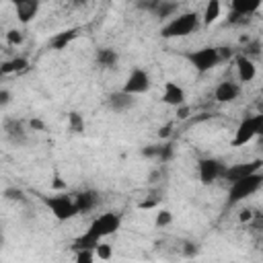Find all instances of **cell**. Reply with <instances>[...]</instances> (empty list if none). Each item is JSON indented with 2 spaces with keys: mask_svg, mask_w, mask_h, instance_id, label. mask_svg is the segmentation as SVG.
<instances>
[{
  "mask_svg": "<svg viewBox=\"0 0 263 263\" xmlns=\"http://www.w3.org/2000/svg\"><path fill=\"white\" fill-rule=\"evenodd\" d=\"M259 6H261V0H230L234 18H249L259 10Z\"/></svg>",
  "mask_w": 263,
  "mask_h": 263,
  "instance_id": "16",
  "label": "cell"
},
{
  "mask_svg": "<svg viewBox=\"0 0 263 263\" xmlns=\"http://www.w3.org/2000/svg\"><path fill=\"white\" fill-rule=\"evenodd\" d=\"M168 134H171V125H166V127H160V129H158V138H168Z\"/></svg>",
  "mask_w": 263,
  "mask_h": 263,
  "instance_id": "41",
  "label": "cell"
},
{
  "mask_svg": "<svg viewBox=\"0 0 263 263\" xmlns=\"http://www.w3.org/2000/svg\"><path fill=\"white\" fill-rule=\"evenodd\" d=\"M43 203L49 208V212L53 214V218L60 220V222H68V220H72L78 214L76 203H74V195H68V193L43 197Z\"/></svg>",
  "mask_w": 263,
  "mask_h": 263,
  "instance_id": "5",
  "label": "cell"
},
{
  "mask_svg": "<svg viewBox=\"0 0 263 263\" xmlns=\"http://www.w3.org/2000/svg\"><path fill=\"white\" fill-rule=\"evenodd\" d=\"M158 203V197L156 199H144V201H140V210H150V208H154Z\"/></svg>",
  "mask_w": 263,
  "mask_h": 263,
  "instance_id": "39",
  "label": "cell"
},
{
  "mask_svg": "<svg viewBox=\"0 0 263 263\" xmlns=\"http://www.w3.org/2000/svg\"><path fill=\"white\" fill-rule=\"evenodd\" d=\"M173 154H175V148H173V144H160L158 146V154H156V160H160V162H168L171 158H173Z\"/></svg>",
  "mask_w": 263,
  "mask_h": 263,
  "instance_id": "26",
  "label": "cell"
},
{
  "mask_svg": "<svg viewBox=\"0 0 263 263\" xmlns=\"http://www.w3.org/2000/svg\"><path fill=\"white\" fill-rule=\"evenodd\" d=\"M10 101H12L10 90H8V88H0V109L8 107V105H10Z\"/></svg>",
  "mask_w": 263,
  "mask_h": 263,
  "instance_id": "34",
  "label": "cell"
},
{
  "mask_svg": "<svg viewBox=\"0 0 263 263\" xmlns=\"http://www.w3.org/2000/svg\"><path fill=\"white\" fill-rule=\"evenodd\" d=\"M220 12H222V0H208V4L203 8V16H201L203 25L205 27L214 25L220 18Z\"/></svg>",
  "mask_w": 263,
  "mask_h": 263,
  "instance_id": "20",
  "label": "cell"
},
{
  "mask_svg": "<svg viewBox=\"0 0 263 263\" xmlns=\"http://www.w3.org/2000/svg\"><path fill=\"white\" fill-rule=\"evenodd\" d=\"M29 66V60L27 58H12V60H6L0 64V74H14V72H23L27 70Z\"/></svg>",
  "mask_w": 263,
  "mask_h": 263,
  "instance_id": "23",
  "label": "cell"
},
{
  "mask_svg": "<svg viewBox=\"0 0 263 263\" xmlns=\"http://www.w3.org/2000/svg\"><path fill=\"white\" fill-rule=\"evenodd\" d=\"M74 203H76L78 214L92 212V210L99 205V193H97L95 189H84V191H78V193L74 195Z\"/></svg>",
  "mask_w": 263,
  "mask_h": 263,
  "instance_id": "15",
  "label": "cell"
},
{
  "mask_svg": "<svg viewBox=\"0 0 263 263\" xmlns=\"http://www.w3.org/2000/svg\"><path fill=\"white\" fill-rule=\"evenodd\" d=\"M259 47H261V43H259V41H253V43H249V45L245 47L242 55H247V58H251V55H259Z\"/></svg>",
  "mask_w": 263,
  "mask_h": 263,
  "instance_id": "31",
  "label": "cell"
},
{
  "mask_svg": "<svg viewBox=\"0 0 263 263\" xmlns=\"http://www.w3.org/2000/svg\"><path fill=\"white\" fill-rule=\"evenodd\" d=\"M29 127H31L33 132H45V123H43V119H39V117L29 119Z\"/></svg>",
  "mask_w": 263,
  "mask_h": 263,
  "instance_id": "35",
  "label": "cell"
},
{
  "mask_svg": "<svg viewBox=\"0 0 263 263\" xmlns=\"http://www.w3.org/2000/svg\"><path fill=\"white\" fill-rule=\"evenodd\" d=\"M111 255H113V247H111L109 242H103V240H101V242L95 247V257L107 261V259H111Z\"/></svg>",
  "mask_w": 263,
  "mask_h": 263,
  "instance_id": "29",
  "label": "cell"
},
{
  "mask_svg": "<svg viewBox=\"0 0 263 263\" xmlns=\"http://www.w3.org/2000/svg\"><path fill=\"white\" fill-rule=\"evenodd\" d=\"M2 132L6 136V140L10 144H16V146H23L27 142V127H25V121L23 119H16V117H4L2 121Z\"/></svg>",
  "mask_w": 263,
  "mask_h": 263,
  "instance_id": "9",
  "label": "cell"
},
{
  "mask_svg": "<svg viewBox=\"0 0 263 263\" xmlns=\"http://www.w3.org/2000/svg\"><path fill=\"white\" fill-rule=\"evenodd\" d=\"M117 62H119V55H117V51L111 49V47H101V49H97V53H95V64H97L99 68H103V70L115 68Z\"/></svg>",
  "mask_w": 263,
  "mask_h": 263,
  "instance_id": "18",
  "label": "cell"
},
{
  "mask_svg": "<svg viewBox=\"0 0 263 263\" xmlns=\"http://www.w3.org/2000/svg\"><path fill=\"white\" fill-rule=\"evenodd\" d=\"M134 103H136L134 95H127V92H123V90L111 92V95H109V99H107L109 109H111V111H115V113H123V111H127L129 107H134Z\"/></svg>",
  "mask_w": 263,
  "mask_h": 263,
  "instance_id": "17",
  "label": "cell"
},
{
  "mask_svg": "<svg viewBox=\"0 0 263 263\" xmlns=\"http://www.w3.org/2000/svg\"><path fill=\"white\" fill-rule=\"evenodd\" d=\"M121 228V214L117 212H105L99 218H95L88 226V230H92L99 238H107L111 234H115Z\"/></svg>",
  "mask_w": 263,
  "mask_h": 263,
  "instance_id": "7",
  "label": "cell"
},
{
  "mask_svg": "<svg viewBox=\"0 0 263 263\" xmlns=\"http://www.w3.org/2000/svg\"><path fill=\"white\" fill-rule=\"evenodd\" d=\"M261 164H263V160H261V158H255V160H251V162L230 164V166H226V168H224V175H222V179H226L228 183H232V181H238V179H242V177H247V175H251V173H257V171H261Z\"/></svg>",
  "mask_w": 263,
  "mask_h": 263,
  "instance_id": "10",
  "label": "cell"
},
{
  "mask_svg": "<svg viewBox=\"0 0 263 263\" xmlns=\"http://www.w3.org/2000/svg\"><path fill=\"white\" fill-rule=\"evenodd\" d=\"M177 10H179L177 2H173V0H158V4H156L152 14H156V18H160V21H168L171 16L177 14Z\"/></svg>",
  "mask_w": 263,
  "mask_h": 263,
  "instance_id": "21",
  "label": "cell"
},
{
  "mask_svg": "<svg viewBox=\"0 0 263 263\" xmlns=\"http://www.w3.org/2000/svg\"><path fill=\"white\" fill-rule=\"evenodd\" d=\"M183 58L193 66V70L197 74H205V72L214 70L222 62L216 45H205V47H199V49H189V51L183 53Z\"/></svg>",
  "mask_w": 263,
  "mask_h": 263,
  "instance_id": "3",
  "label": "cell"
},
{
  "mask_svg": "<svg viewBox=\"0 0 263 263\" xmlns=\"http://www.w3.org/2000/svg\"><path fill=\"white\" fill-rule=\"evenodd\" d=\"M53 187H55V189H64V187H66V183H62V179H60V177H55V179H53Z\"/></svg>",
  "mask_w": 263,
  "mask_h": 263,
  "instance_id": "42",
  "label": "cell"
},
{
  "mask_svg": "<svg viewBox=\"0 0 263 263\" xmlns=\"http://www.w3.org/2000/svg\"><path fill=\"white\" fill-rule=\"evenodd\" d=\"M148 88H150V74H148L144 68H134V70L127 74V78H125L121 90L136 97V95L148 92Z\"/></svg>",
  "mask_w": 263,
  "mask_h": 263,
  "instance_id": "8",
  "label": "cell"
},
{
  "mask_svg": "<svg viewBox=\"0 0 263 263\" xmlns=\"http://www.w3.org/2000/svg\"><path fill=\"white\" fill-rule=\"evenodd\" d=\"M224 168H226V164L222 160H218V158H212V156L199 158L197 160V179H199L201 185L208 187V185L216 183L218 179H222Z\"/></svg>",
  "mask_w": 263,
  "mask_h": 263,
  "instance_id": "6",
  "label": "cell"
},
{
  "mask_svg": "<svg viewBox=\"0 0 263 263\" xmlns=\"http://www.w3.org/2000/svg\"><path fill=\"white\" fill-rule=\"evenodd\" d=\"M183 255H185V257H193V255H197V247L191 245V242H185V247H183Z\"/></svg>",
  "mask_w": 263,
  "mask_h": 263,
  "instance_id": "37",
  "label": "cell"
},
{
  "mask_svg": "<svg viewBox=\"0 0 263 263\" xmlns=\"http://www.w3.org/2000/svg\"><path fill=\"white\" fill-rule=\"evenodd\" d=\"M160 177H162V173H160L158 168H154V171L148 175V181H150V183H158V179H160Z\"/></svg>",
  "mask_w": 263,
  "mask_h": 263,
  "instance_id": "40",
  "label": "cell"
},
{
  "mask_svg": "<svg viewBox=\"0 0 263 263\" xmlns=\"http://www.w3.org/2000/svg\"><path fill=\"white\" fill-rule=\"evenodd\" d=\"M240 97V82L234 80H224L214 88V99L218 103H232Z\"/></svg>",
  "mask_w": 263,
  "mask_h": 263,
  "instance_id": "12",
  "label": "cell"
},
{
  "mask_svg": "<svg viewBox=\"0 0 263 263\" xmlns=\"http://www.w3.org/2000/svg\"><path fill=\"white\" fill-rule=\"evenodd\" d=\"M76 37H78V29H64V31L55 33V35L49 39V47L55 49V51H62V49H66Z\"/></svg>",
  "mask_w": 263,
  "mask_h": 263,
  "instance_id": "19",
  "label": "cell"
},
{
  "mask_svg": "<svg viewBox=\"0 0 263 263\" xmlns=\"http://www.w3.org/2000/svg\"><path fill=\"white\" fill-rule=\"evenodd\" d=\"M23 41H25V33H23L21 29H8V31H6V43H8V45L16 47V45H21Z\"/></svg>",
  "mask_w": 263,
  "mask_h": 263,
  "instance_id": "25",
  "label": "cell"
},
{
  "mask_svg": "<svg viewBox=\"0 0 263 263\" xmlns=\"http://www.w3.org/2000/svg\"><path fill=\"white\" fill-rule=\"evenodd\" d=\"M156 4H158V0H138V8H142L146 12H154Z\"/></svg>",
  "mask_w": 263,
  "mask_h": 263,
  "instance_id": "33",
  "label": "cell"
},
{
  "mask_svg": "<svg viewBox=\"0 0 263 263\" xmlns=\"http://www.w3.org/2000/svg\"><path fill=\"white\" fill-rule=\"evenodd\" d=\"M140 154H142L144 158H156V154H158V146H156V144H152V146H144V148L140 150Z\"/></svg>",
  "mask_w": 263,
  "mask_h": 263,
  "instance_id": "32",
  "label": "cell"
},
{
  "mask_svg": "<svg viewBox=\"0 0 263 263\" xmlns=\"http://www.w3.org/2000/svg\"><path fill=\"white\" fill-rule=\"evenodd\" d=\"M0 232H2V226H0Z\"/></svg>",
  "mask_w": 263,
  "mask_h": 263,
  "instance_id": "43",
  "label": "cell"
},
{
  "mask_svg": "<svg viewBox=\"0 0 263 263\" xmlns=\"http://www.w3.org/2000/svg\"><path fill=\"white\" fill-rule=\"evenodd\" d=\"M68 127H70L72 134H84L86 123H84L82 113H78V111H70V113H68Z\"/></svg>",
  "mask_w": 263,
  "mask_h": 263,
  "instance_id": "24",
  "label": "cell"
},
{
  "mask_svg": "<svg viewBox=\"0 0 263 263\" xmlns=\"http://www.w3.org/2000/svg\"><path fill=\"white\" fill-rule=\"evenodd\" d=\"M261 185H263V175H261V171L251 173V175H247V177H242V179H238V181H232V183H230V189H228V199H226V203H228V205H234V203H238V201H245L247 197L255 195V193L261 189Z\"/></svg>",
  "mask_w": 263,
  "mask_h": 263,
  "instance_id": "2",
  "label": "cell"
},
{
  "mask_svg": "<svg viewBox=\"0 0 263 263\" xmlns=\"http://www.w3.org/2000/svg\"><path fill=\"white\" fill-rule=\"evenodd\" d=\"M12 6H14V12H16V18L21 25H29L39 8H41V2L39 0H12Z\"/></svg>",
  "mask_w": 263,
  "mask_h": 263,
  "instance_id": "11",
  "label": "cell"
},
{
  "mask_svg": "<svg viewBox=\"0 0 263 263\" xmlns=\"http://www.w3.org/2000/svg\"><path fill=\"white\" fill-rule=\"evenodd\" d=\"M101 240H103V238H99L92 230H88V228H86V232H84V234H80V236L72 242V249H74V251H76V249H95Z\"/></svg>",
  "mask_w": 263,
  "mask_h": 263,
  "instance_id": "22",
  "label": "cell"
},
{
  "mask_svg": "<svg viewBox=\"0 0 263 263\" xmlns=\"http://www.w3.org/2000/svg\"><path fill=\"white\" fill-rule=\"evenodd\" d=\"M177 117H179V119H185V117H189V107H187L185 103L177 107Z\"/></svg>",
  "mask_w": 263,
  "mask_h": 263,
  "instance_id": "38",
  "label": "cell"
},
{
  "mask_svg": "<svg viewBox=\"0 0 263 263\" xmlns=\"http://www.w3.org/2000/svg\"><path fill=\"white\" fill-rule=\"evenodd\" d=\"M253 216H255V212H253L251 208H242V210L238 212V220H240V222H251Z\"/></svg>",
  "mask_w": 263,
  "mask_h": 263,
  "instance_id": "36",
  "label": "cell"
},
{
  "mask_svg": "<svg viewBox=\"0 0 263 263\" xmlns=\"http://www.w3.org/2000/svg\"><path fill=\"white\" fill-rule=\"evenodd\" d=\"M162 103L164 105H171V107L183 105L185 103V90H183V86H179L175 80L164 82V86H162Z\"/></svg>",
  "mask_w": 263,
  "mask_h": 263,
  "instance_id": "14",
  "label": "cell"
},
{
  "mask_svg": "<svg viewBox=\"0 0 263 263\" xmlns=\"http://www.w3.org/2000/svg\"><path fill=\"white\" fill-rule=\"evenodd\" d=\"M95 249H76V261L78 263H90L95 261Z\"/></svg>",
  "mask_w": 263,
  "mask_h": 263,
  "instance_id": "30",
  "label": "cell"
},
{
  "mask_svg": "<svg viewBox=\"0 0 263 263\" xmlns=\"http://www.w3.org/2000/svg\"><path fill=\"white\" fill-rule=\"evenodd\" d=\"M199 27V14L189 10V12H181V14H175L171 16L162 29H160V37L164 39H177V37H187L191 35L195 29Z\"/></svg>",
  "mask_w": 263,
  "mask_h": 263,
  "instance_id": "1",
  "label": "cell"
},
{
  "mask_svg": "<svg viewBox=\"0 0 263 263\" xmlns=\"http://www.w3.org/2000/svg\"><path fill=\"white\" fill-rule=\"evenodd\" d=\"M263 132V115L261 113H255V115H247L240 119L236 132H234V138H232V146L234 148H240V146H247L255 136H259Z\"/></svg>",
  "mask_w": 263,
  "mask_h": 263,
  "instance_id": "4",
  "label": "cell"
},
{
  "mask_svg": "<svg viewBox=\"0 0 263 263\" xmlns=\"http://www.w3.org/2000/svg\"><path fill=\"white\" fill-rule=\"evenodd\" d=\"M234 64H236L238 82H251L257 76V66H255V62L251 58L238 53V55H234Z\"/></svg>",
  "mask_w": 263,
  "mask_h": 263,
  "instance_id": "13",
  "label": "cell"
},
{
  "mask_svg": "<svg viewBox=\"0 0 263 263\" xmlns=\"http://www.w3.org/2000/svg\"><path fill=\"white\" fill-rule=\"evenodd\" d=\"M171 222H173V212H171V210H158V214H156V218H154L156 228H164V226H168Z\"/></svg>",
  "mask_w": 263,
  "mask_h": 263,
  "instance_id": "28",
  "label": "cell"
},
{
  "mask_svg": "<svg viewBox=\"0 0 263 263\" xmlns=\"http://www.w3.org/2000/svg\"><path fill=\"white\" fill-rule=\"evenodd\" d=\"M2 197H4L6 201H23V199H25V193H23V189H18V187H6V189L2 191Z\"/></svg>",
  "mask_w": 263,
  "mask_h": 263,
  "instance_id": "27",
  "label": "cell"
}]
</instances>
